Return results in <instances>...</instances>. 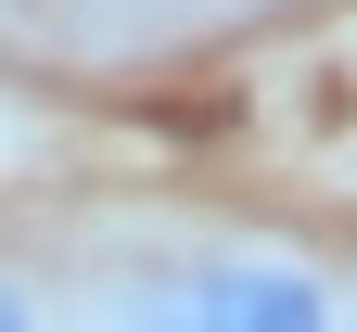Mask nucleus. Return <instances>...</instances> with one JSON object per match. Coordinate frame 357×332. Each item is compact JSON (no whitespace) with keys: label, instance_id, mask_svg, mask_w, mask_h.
<instances>
[{"label":"nucleus","instance_id":"obj_1","mask_svg":"<svg viewBox=\"0 0 357 332\" xmlns=\"http://www.w3.org/2000/svg\"><path fill=\"white\" fill-rule=\"evenodd\" d=\"M115 332H332V281L281 243H217L192 268H166Z\"/></svg>","mask_w":357,"mask_h":332},{"label":"nucleus","instance_id":"obj_2","mask_svg":"<svg viewBox=\"0 0 357 332\" xmlns=\"http://www.w3.org/2000/svg\"><path fill=\"white\" fill-rule=\"evenodd\" d=\"M0 332H52V319H38V294H26L13 268H0Z\"/></svg>","mask_w":357,"mask_h":332}]
</instances>
